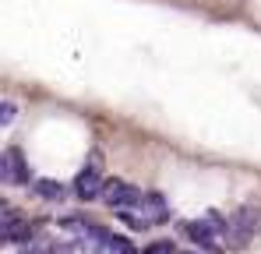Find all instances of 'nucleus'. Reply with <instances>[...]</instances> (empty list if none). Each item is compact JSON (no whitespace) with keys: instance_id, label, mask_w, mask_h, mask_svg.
I'll use <instances>...</instances> for the list:
<instances>
[{"instance_id":"1","label":"nucleus","mask_w":261,"mask_h":254,"mask_svg":"<svg viewBox=\"0 0 261 254\" xmlns=\"http://www.w3.org/2000/svg\"><path fill=\"white\" fill-rule=\"evenodd\" d=\"M102 201L110 205V209L124 212V209H145V194L127 184V180H117V176H110L106 180V187H102Z\"/></svg>"},{"instance_id":"2","label":"nucleus","mask_w":261,"mask_h":254,"mask_svg":"<svg viewBox=\"0 0 261 254\" xmlns=\"http://www.w3.org/2000/svg\"><path fill=\"white\" fill-rule=\"evenodd\" d=\"M261 230V209L258 205H244L229 215V233H226V244H247L254 233Z\"/></svg>"},{"instance_id":"3","label":"nucleus","mask_w":261,"mask_h":254,"mask_svg":"<svg viewBox=\"0 0 261 254\" xmlns=\"http://www.w3.org/2000/svg\"><path fill=\"white\" fill-rule=\"evenodd\" d=\"M99 163H102V152H92V159H88V166L74 176V194L82 198V201H95V198H102V187H106V180L99 176Z\"/></svg>"},{"instance_id":"4","label":"nucleus","mask_w":261,"mask_h":254,"mask_svg":"<svg viewBox=\"0 0 261 254\" xmlns=\"http://www.w3.org/2000/svg\"><path fill=\"white\" fill-rule=\"evenodd\" d=\"M0 180L11 184V187H32V184H36V180H32V169H29L25 156H21L18 148H7V152L0 156Z\"/></svg>"},{"instance_id":"5","label":"nucleus","mask_w":261,"mask_h":254,"mask_svg":"<svg viewBox=\"0 0 261 254\" xmlns=\"http://www.w3.org/2000/svg\"><path fill=\"white\" fill-rule=\"evenodd\" d=\"M124 244H127L124 237H117V233H110L102 226H92L85 237L78 240V251L82 254H120Z\"/></svg>"},{"instance_id":"6","label":"nucleus","mask_w":261,"mask_h":254,"mask_svg":"<svg viewBox=\"0 0 261 254\" xmlns=\"http://www.w3.org/2000/svg\"><path fill=\"white\" fill-rule=\"evenodd\" d=\"M180 233H184L194 247H201V251H219V244L226 240V237L219 233L208 219H191V222H180Z\"/></svg>"},{"instance_id":"7","label":"nucleus","mask_w":261,"mask_h":254,"mask_svg":"<svg viewBox=\"0 0 261 254\" xmlns=\"http://www.w3.org/2000/svg\"><path fill=\"white\" fill-rule=\"evenodd\" d=\"M145 212H148V219H152L155 226H159V222H170V215H173V212H170V201H166L159 191H148V194H145Z\"/></svg>"},{"instance_id":"8","label":"nucleus","mask_w":261,"mask_h":254,"mask_svg":"<svg viewBox=\"0 0 261 254\" xmlns=\"http://www.w3.org/2000/svg\"><path fill=\"white\" fill-rule=\"evenodd\" d=\"M32 194L36 198H43V201H64V194H67V187L60 184V180H36L32 184Z\"/></svg>"},{"instance_id":"9","label":"nucleus","mask_w":261,"mask_h":254,"mask_svg":"<svg viewBox=\"0 0 261 254\" xmlns=\"http://www.w3.org/2000/svg\"><path fill=\"white\" fill-rule=\"evenodd\" d=\"M117 215H120V222H124V226H130V230H138V233H145V230H148V226H155V222H152V219H148V212L141 209H124V212H117Z\"/></svg>"},{"instance_id":"10","label":"nucleus","mask_w":261,"mask_h":254,"mask_svg":"<svg viewBox=\"0 0 261 254\" xmlns=\"http://www.w3.org/2000/svg\"><path fill=\"white\" fill-rule=\"evenodd\" d=\"M18 254H53V244H46V240H29V244H21L18 247Z\"/></svg>"},{"instance_id":"11","label":"nucleus","mask_w":261,"mask_h":254,"mask_svg":"<svg viewBox=\"0 0 261 254\" xmlns=\"http://www.w3.org/2000/svg\"><path fill=\"white\" fill-rule=\"evenodd\" d=\"M0 219H4V233H7L11 226H18V222H21V219H18V209H14V205H7V201L0 205Z\"/></svg>"},{"instance_id":"12","label":"nucleus","mask_w":261,"mask_h":254,"mask_svg":"<svg viewBox=\"0 0 261 254\" xmlns=\"http://www.w3.org/2000/svg\"><path fill=\"white\" fill-rule=\"evenodd\" d=\"M141 254H176V247H173V240H159V244H148Z\"/></svg>"},{"instance_id":"13","label":"nucleus","mask_w":261,"mask_h":254,"mask_svg":"<svg viewBox=\"0 0 261 254\" xmlns=\"http://www.w3.org/2000/svg\"><path fill=\"white\" fill-rule=\"evenodd\" d=\"M11 120H14V103L7 99V103H4V110H0V127H7Z\"/></svg>"},{"instance_id":"14","label":"nucleus","mask_w":261,"mask_h":254,"mask_svg":"<svg viewBox=\"0 0 261 254\" xmlns=\"http://www.w3.org/2000/svg\"><path fill=\"white\" fill-rule=\"evenodd\" d=\"M120 254H134V247H130V244H124V251H120Z\"/></svg>"},{"instance_id":"15","label":"nucleus","mask_w":261,"mask_h":254,"mask_svg":"<svg viewBox=\"0 0 261 254\" xmlns=\"http://www.w3.org/2000/svg\"><path fill=\"white\" fill-rule=\"evenodd\" d=\"M184 254H198V251H184Z\"/></svg>"}]
</instances>
